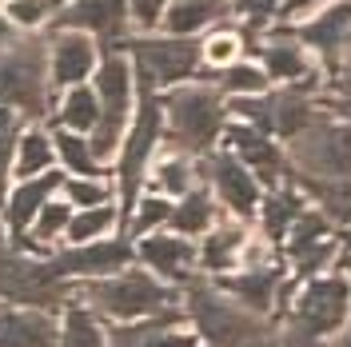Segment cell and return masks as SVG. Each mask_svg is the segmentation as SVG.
I'll use <instances>...</instances> for the list:
<instances>
[{
    "instance_id": "23",
    "label": "cell",
    "mask_w": 351,
    "mask_h": 347,
    "mask_svg": "<svg viewBox=\"0 0 351 347\" xmlns=\"http://www.w3.org/2000/svg\"><path fill=\"white\" fill-rule=\"evenodd\" d=\"M216 219V200L208 192H184L180 204L168 212V224L176 228V236H199L208 232Z\"/></svg>"
},
{
    "instance_id": "4",
    "label": "cell",
    "mask_w": 351,
    "mask_h": 347,
    "mask_svg": "<svg viewBox=\"0 0 351 347\" xmlns=\"http://www.w3.org/2000/svg\"><path fill=\"white\" fill-rule=\"evenodd\" d=\"M84 300L100 315H112L120 324L128 320H144V315H156L164 307H172V291L160 280H152L148 272H120V276H100L96 283L84 287Z\"/></svg>"
},
{
    "instance_id": "29",
    "label": "cell",
    "mask_w": 351,
    "mask_h": 347,
    "mask_svg": "<svg viewBox=\"0 0 351 347\" xmlns=\"http://www.w3.org/2000/svg\"><path fill=\"white\" fill-rule=\"evenodd\" d=\"M52 144H56L60 160L68 164V172H76V176H104V172H100V160L92 156V148H88V140L80 136V132L56 128V132H52Z\"/></svg>"
},
{
    "instance_id": "38",
    "label": "cell",
    "mask_w": 351,
    "mask_h": 347,
    "mask_svg": "<svg viewBox=\"0 0 351 347\" xmlns=\"http://www.w3.org/2000/svg\"><path fill=\"white\" fill-rule=\"evenodd\" d=\"M72 204H44L40 212H36V239H52V236H60L68 228V219H72V212H68Z\"/></svg>"
},
{
    "instance_id": "9",
    "label": "cell",
    "mask_w": 351,
    "mask_h": 347,
    "mask_svg": "<svg viewBox=\"0 0 351 347\" xmlns=\"http://www.w3.org/2000/svg\"><path fill=\"white\" fill-rule=\"evenodd\" d=\"M343 320H348V280L343 276L311 283L295 300V327L307 335H331L343 327Z\"/></svg>"
},
{
    "instance_id": "16",
    "label": "cell",
    "mask_w": 351,
    "mask_h": 347,
    "mask_svg": "<svg viewBox=\"0 0 351 347\" xmlns=\"http://www.w3.org/2000/svg\"><path fill=\"white\" fill-rule=\"evenodd\" d=\"M304 44L319 48V56L331 64V84L343 92V76H339V60H343V44H348V4H335L328 12H319L311 24L295 32Z\"/></svg>"
},
{
    "instance_id": "14",
    "label": "cell",
    "mask_w": 351,
    "mask_h": 347,
    "mask_svg": "<svg viewBox=\"0 0 351 347\" xmlns=\"http://www.w3.org/2000/svg\"><path fill=\"white\" fill-rule=\"evenodd\" d=\"M92 68H96V44L88 32H56L52 36V56H48V84L56 88H72L80 84L84 76H92Z\"/></svg>"
},
{
    "instance_id": "25",
    "label": "cell",
    "mask_w": 351,
    "mask_h": 347,
    "mask_svg": "<svg viewBox=\"0 0 351 347\" xmlns=\"http://www.w3.org/2000/svg\"><path fill=\"white\" fill-rule=\"evenodd\" d=\"M60 347H108V331L96 320V311H88L84 304H68Z\"/></svg>"
},
{
    "instance_id": "41",
    "label": "cell",
    "mask_w": 351,
    "mask_h": 347,
    "mask_svg": "<svg viewBox=\"0 0 351 347\" xmlns=\"http://www.w3.org/2000/svg\"><path fill=\"white\" fill-rule=\"evenodd\" d=\"M124 4H128V21H136L140 28H156L168 0H124Z\"/></svg>"
},
{
    "instance_id": "44",
    "label": "cell",
    "mask_w": 351,
    "mask_h": 347,
    "mask_svg": "<svg viewBox=\"0 0 351 347\" xmlns=\"http://www.w3.org/2000/svg\"><path fill=\"white\" fill-rule=\"evenodd\" d=\"M8 36H12V28H8V16H0V44L8 40Z\"/></svg>"
},
{
    "instance_id": "17",
    "label": "cell",
    "mask_w": 351,
    "mask_h": 347,
    "mask_svg": "<svg viewBox=\"0 0 351 347\" xmlns=\"http://www.w3.org/2000/svg\"><path fill=\"white\" fill-rule=\"evenodd\" d=\"M140 260L148 263L152 272H160L164 280L172 283H188L192 280V267H196V248L184 236H144L140 239Z\"/></svg>"
},
{
    "instance_id": "37",
    "label": "cell",
    "mask_w": 351,
    "mask_h": 347,
    "mask_svg": "<svg viewBox=\"0 0 351 347\" xmlns=\"http://www.w3.org/2000/svg\"><path fill=\"white\" fill-rule=\"evenodd\" d=\"M64 192H68V204L72 208H100V204H108V188L104 184H92V180H68L64 184Z\"/></svg>"
},
{
    "instance_id": "28",
    "label": "cell",
    "mask_w": 351,
    "mask_h": 347,
    "mask_svg": "<svg viewBox=\"0 0 351 347\" xmlns=\"http://www.w3.org/2000/svg\"><path fill=\"white\" fill-rule=\"evenodd\" d=\"M48 164H52V136H44L40 128H28L21 132V140H16V176L21 180H32V176L48 172Z\"/></svg>"
},
{
    "instance_id": "24",
    "label": "cell",
    "mask_w": 351,
    "mask_h": 347,
    "mask_svg": "<svg viewBox=\"0 0 351 347\" xmlns=\"http://www.w3.org/2000/svg\"><path fill=\"white\" fill-rule=\"evenodd\" d=\"M243 256V228L240 224H223L216 228L212 236L204 239V248H199V263L208 267V272H232Z\"/></svg>"
},
{
    "instance_id": "7",
    "label": "cell",
    "mask_w": 351,
    "mask_h": 347,
    "mask_svg": "<svg viewBox=\"0 0 351 347\" xmlns=\"http://www.w3.org/2000/svg\"><path fill=\"white\" fill-rule=\"evenodd\" d=\"M120 48L132 52V64L144 88L180 84L199 68V44L192 36H136Z\"/></svg>"
},
{
    "instance_id": "40",
    "label": "cell",
    "mask_w": 351,
    "mask_h": 347,
    "mask_svg": "<svg viewBox=\"0 0 351 347\" xmlns=\"http://www.w3.org/2000/svg\"><path fill=\"white\" fill-rule=\"evenodd\" d=\"M276 4H280V0H228V8L240 12L243 21H247V28H260V24L276 12Z\"/></svg>"
},
{
    "instance_id": "10",
    "label": "cell",
    "mask_w": 351,
    "mask_h": 347,
    "mask_svg": "<svg viewBox=\"0 0 351 347\" xmlns=\"http://www.w3.org/2000/svg\"><path fill=\"white\" fill-rule=\"evenodd\" d=\"M64 28L88 32V36H100V40L112 44L128 32V4L124 0H76V4H64L60 16L52 21V32H64Z\"/></svg>"
},
{
    "instance_id": "11",
    "label": "cell",
    "mask_w": 351,
    "mask_h": 347,
    "mask_svg": "<svg viewBox=\"0 0 351 347\" xmlns=\"http://www.w3.org/2000/svg\"><path fill=\"white\" fill-rule=\"evenodd\" d=\"M132 263V243L124 239H88V243H72L68 252H60L52 267L60 276H84V280H100L112 272H124Z\"/></svg>"
},
{
    "instance_id": "32",
    "label": "cell",
    "mask_w": 351,
    "mask_h": 347,
    "mask_svg": "<svg viewBox=\"0 0 351 347\" xmlns=\"http://www.w3.org/2000/svg\"><path fill=\"white\" fill-rule=\"evenodd\" d=\"M112 224H116V212H112L108 204H100V208H80V216L68 219L64 236L72 239V243H88V239L104 236Z\"/></svg>"
},
{
    "instance_id": "19",
    "label": "cell",
    "mask_w": 351,
    "mask_h": 347,
    "mask_svg": "<svg viewBox=\"0 0 351 347\" xmlns=\"http://www.w3.org/2000/svg\"><path fill=\"white\" fill-rule=\"evenodd\" d=\"M252 52L263 60V76H267V80L295 84V80H304L307 72H311V64H307V56H304V48H300L295 40H287V28H284V32H276L271 40L256 44Z\"/></svg>"
},
{
    "instance_id": "12",
    "label": "cell",
    "mask_w": 351,
    "mask_h": 347,
    "mask_svg": "<svg viewBox=\"0 0 351 347\" xmlns=\"http://www.w3.org/2000/svg\"><path fill=\"white\" fill-rule=\"evenodd\" d=\"M204 172H208V180H212V188H216V195L236 212L240 219L256 216V204H260V184H256V176L243 168L236 156H208L204 160Z\"/></svg>"
},
{
    "instance_id": "2",
    "label": "cell",
    "mask_w": 351,
    "mask_h": 347,
    "mask_svg": "<svg viewBox=\"0 0 351 347\" xmlns=\"http://www.w3.org/2000/svg\"><path fill=\"white\" fill-rule=\"evenodd\" d=\"M0 108H12L40 120L48 112V80H44V44L16 40L0 44Z\"/></svg>"
},
{
    "instance_id": "33",
    "label": "cell",
    "mask_w": 351,
    "mask_h": 347,
    "mask_svg": "<svg viewBox=\"0 0 351 347\" xmlns=\"http://www.w3.org/2000/svg\"><path fill=\"white\" fill-rule=\"evenodd\" d=\"M192 176H196V168H192L188 156H164L156 164L152 180L164 188V195H184V192H192Z\"/></svg>"
},
{
    "instance_id": "13",
    "label": "cell",
    "mask_w": 351,
    "mask_h": 347,
    "mask_svg": "<svg viewBox=\"0 0 351 347\" xmlns=\"http://www.w3.org/2000/svg\"><path fill=\"white\" fill-rule=\"evenodd\" d=\"M228 144L236 148V160L256 176V184L280 188L284 156H280V148L271 144V136H267V132L252 128V124H232V128H228Z\"/></svg>"
},
{
    "instance_id": "27",
    "label": "cell",
    "mask_w": 351,
    "mask_h": 347,
    "mask_svg": "<svg viewBox=\"0 0 351 347\" xmlns=\"http://www.w3.org/2000/svg\"><path fill=\"white\" fill-rule=\"evenodd\" d=\"M96 120H100V100H96V92L84 88V84H72L68 88V96L60 100V128L92 132L96 128Z\"/></svg>"
},
{
    "instance_id": "5",
    "label": "cell",
    "mask_w": 351,
    "mask_h": 347,
    "mask_svg": "<svg viewBox=\"0 0 351 347\" xmlns=\"http://www.w3.org/2000/svg\"><path fill=\"white\" fill-rule=\"evenodd\" d=\"M164 132V112H160V100H156V88L140 84V108H136V120L132 128L124 132L120 140V204H124V219H128L132 204L140 200V184H144V172H148V160L156 152V140Z\"/></svg>"
},
{
    "instance_id": "43",
    "label": "cell",
    "mask_w": 351,
    "mask_h": 347,
    "mask_svg": "<svg viewBox=\"0 0 351 347\" xmlns=\"http://www.w3.org/2000/svg\"><path fill=\"white\" fill-rule=\"evenodd\" d=\"M319 4H324V0H284V4H280V16L291 21V16H304V12L319 8Z\"/></svg>"
},
{
    "instance_id": "18",
    "label": "cell",
    "mask_w": 351,
    "mask_h": 347,
    "mask_svg": "<svg viewBox=\"0 0 351 347\" xmlns=\"http://www.w3.org/2000/svg\"><path fill=\"white\" fill-rule=\"evenodd\" d=\"M219 287H223V296H232L243 311L260 315V311H267V307L276 304V296H280V287H284V272H280V267H247L240 276H228Z\"/></svg>"
},
{
    "instance_id": "35",
    "label": "cell",
    "mask_w": 351,
    "mask_h": 347,
    "mask_svg": "<svg viewBox=\"0 0 351 347\" xmlns=\"http://www.w3.org/2000/svg\"><path fill=\"white\" fill-rule=\"evenodd\" d=\"M16 140H21V112L0 108V200H4L8 172H12V152H16Z\"/></svg>"
},
{
    "instance_id": "34",
    "label": "cell",
    "mask_w": 351,
    "mask_h": 347,
    "mask_svg": "<svg viewBox=\"0 0 351 347\" xmlns=\"http://www.w3.org/2000/svg\"><path fill=\"white\" fill-rule=\"evenodd\" d=\"M335 252V239H311V243H287V256H291V263H295V276H315L324 263H328V256Z\"/></svg>"
},
{
    "instance_id": "30",
    "label": "cell",
    "mask_w": 351,
    "mask_h": 347,
    "mask_svg": "<svg viewBox=\"0 0 351 347\" xmlns=\"http://www.w3.org/2000/svg\"><path fill=\"white\" fill-rule=\"evenodd\" d=\"M263 88H267V76L256 64H228L216 76V92L223 96H260Z\"/></svg>"
},
{
    "instance_id": "31",
    "label": "cell",
    "mask_w": 351,
    "mask_h": 347,
    "mask_svg": "<svg viewBox=\"0 0 351 347\" xmlns=\"http://www.w3.org/2000/svg\"><path fill=\"white\" fill-rule=\"evenodd\" d=\"M168 212H172L168 195H140V200L132 204V212H128V219H124V228H128V236H148L152 228L168 224Z\"/></svg>"
},
{
    "instance_id": "8",
    "label": "cell",
    "mask_w": 351,
    "mask_h": 347,
    "mask_svg": "<svg viewBox=\"0 0 351 347\" xmlns=\"http://www.w3.org/2000/svg\"><path fill=\"white\" fill-rule=\"evenodd\" d=\"M291 152L304 176H328L343 180L348 176V132L343 124H307L300 136H291Z\"/></svg>"
},
{
    "instance_id": "15",
    "label": "cell",
    "mask_w": 351,
    "mask_h": 347,
    "mask_svg": "<svg viewBox=\"0 0 351 347\" xmlns=\"http://www.w3.org/2000/svg\"><path fill=\"white\" fill-rule=\"evenodd\" d=\"M0 347H60V327L36 307H0Z\"/></svg>"
},
{
    "instance_id": "1",
    "label": "cell",
    "mask_w": 351,
    "mask_h": 347,
    "mask_svg": "<svg viewBox=\"0 0 351 347\" xmlns=\"http://www.w3.org/2000/svg\"><path fill=\"white\" fill-rule=\"evenodd\" d=\"M160 112H164V120H168L172 144L184 156L208 152L212 140L219 136V128H223V104H219L216 88H199V84L172 88V92L160 100Z\"/></svg>"
},
{
    "instance_id": "26",
    "label": "cell",
    "mask_w": 351,
    "mask_h": 347,
    "mask_svg": "<svg viewBox=\"0 0 351 347\" xmlns=\"http://www.w3.org/2000/svg\"><path fill=\"white\" fill-rule=\"evenodd\" d=\"M184 320V311H176V307H164V311H156V315H144V320H128V324L112 327L108 331V344L112 347H148L160 327H176Z\"/></svg>"
},
{
    "instance_id": "22",
    "label": "cell",
    "mask_w": 351,
    "mask_h": 347,
    "mask_svg": "<svg viewBox=\"0 0 351 347\" xmlns=\"http://www.w3.org/2000/svg\"><path fill=\"white\" fill-rule=\"evenodd\" d=\"M256 208H260V216H263L267 239H284L287 228H291V219L300 216V208H304V195L295 192L291 184H280V188H271V192L263 195Z\"/></svg>"
},
{
    "instance_id": "6",
    "label": "cell",
    "mask_w": 351,
    "mask_h": 347,
    "mask_svg": "<svg viewBox=\"0 0 351 347\" xmlns=\"http://www.w3.org/2000/svg\"><path fill=\"white\" fill-rule=\"evenodd\" d=\"M188 304L196 315V327L208 344L216 347H247L263 335V327L256 324L252 311H243L240 304H228V296L208 287V283H188Z\"/></svg>"
},
{
    "instance_id": "3",
    "label": "cell",
    "mask_w": 351,
    "mask_h": 347,
    "mask_svg": "<svg viewBox=\"0 0 351 347\" xmlns=\"http://www.w3.org/2000/svg\"><path fill=\"white\" fill-rule=\"evenodd\" d=\"M96 100H100V120L92 128L88 148L96 160H108L128 128V112H132V60L116 48L104 52V60L96 68Z\"/></svg>"
},
{
    "instance_id": "36",
    "label": "cell",
    "mask_w": 351,
    "mask_h": 347,
    "mask_svg": "<svg viewBox=\"0 0 351 347\" xmlns=\"http://www.w3.org/2000/svg\"><path fill=\"white\" fill-rule=\"evenodd\" d=\"M236 52H243L240 48V36L236 32H216L208 44H199V60H208V64H219L228 68L232 60H236Z\"/></svg>"
},
{
    "instance_id": "42",
    "label": "cell",
    "mask_w": 351,
    "mask_h": 347,
    "mask_svg": "<svg viewBox=\"0 0 351 347\" xmlns=\"http://www.w3.org/2000/svg\"><path fill=\"white\" fill-rule=\"evenodd\" d=\"M148 347H199V335H192V331H172V327H160L152 339H148Z\"/></svg>"
},
{
    "instance_id": "39",
    "label": "cell",
    "mask_w": 351,
    "mask_h": 347,
    "mask_svg": "<svg viewBox=\"0 0 351 347\" xmlns=\"http://www.w3.org/2000/svg\"><path fill=\"white\" fill-rule=\"evenodd\" d=\"M60 0H12L8 4V16L16 24H24V28H36V24H44V16L56 8Z\"/></svg>"
},
{
    "instance_id": "21",
    "label": "cell",
    "mask_w": 351,
    "mask_h": 347,
    "mask_svg": "<svg viewBox=\"0 0 351 347\" xmlns=\"http://www.w3.org/2000/svg\"><path fill=\"white\" fill-rule=\"evenodd\" d=\"M60 184H64L60 172H40V176H32V180H24L21 188L8 195V224H12V232H21L28 219H36V212L52 200V192Z\"/></svg>"
},
{
    "instance_id": "20",
    "label": "cell",
    "mask_w": 351,
    "mask_h": 347,
    "mask_svg": "<svg viewBox=\"0 0 351 347\" xmlns=\"http://www.w3.org/2000/svg\"><path fill=\"white\" fill-rule=\"evenodd\" d=\"M219 16H228V0H176L160 21L168 28V36H196Z\"/></svg>"
}]
</instances>
